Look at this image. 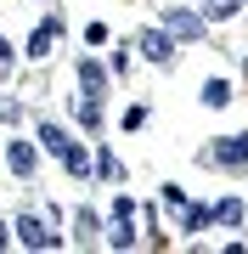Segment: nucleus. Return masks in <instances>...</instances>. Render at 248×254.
I'll return each instance as SVG.
<instances>
[{
  "instance_id": "9",
  "label": "nucleus",
  "mask_w": 248,
  "mask_h": 254,
  "mask_svg": "<svg viewBox=\"0 0 248 254\" xmlns=\"http://www.w3.org/2000/svg\"><path fill=\"white\" fill-rule=\"evenodd\" d=\"M214 226V209L209 203H181V232H203Z\"/></svg>"
},
{
  "instance_id": "8",
  "label": "nucleus",
  "mask_w": 248,
  "mask_h": 254,
  "mask_svg": "<svg viewBox=\"0 0 248 254\" xmlns=\"http://www.w3.org/2000/svg\"><path fill=\"white\" fill-rule=\"evenodd\" d=\"M79 85H85V96H107V73H101V63L85 57V63H79Z\"/></svg>"
},
{
  "instance_id": "16",
  "label": "nucleus",
  "mask_w": 248,
  "mask_h": 254,
  "mask_svg": "<svg viewBox=\"0 0 248 254\" xmlns=\"http://www.w3.org/2000/svg\"><path fill=\"white\" fill-rule=\"evenodd\" d=\"M62 164H68V170H74V175H91V153H85L79 141H68V153H62Z\"/></svg>"
},
{
  "instance_id": "7",
  "label": "nucleus",
  "mask_w": 248,
  "mask_h": 254,
  "mask_svg": "<svg viewBox=\"0 0 248 254\" xmlns=\"http://www.w3.org/2000/svg\"><path fill=\"white\" fill-rule=\"evenodd\" d=\"M56 34H62V17H46V23L34 28V34H28V57H46Z\"/></svg>"
},
{
  "instance_id": "13",
  "label": "nucleus",
  "mask_w": 248,
  "mask_h": 254,
  "mask_svg": "<svg viewBox=\"0 0 248 254\" xmlns=\"http://www.w3.org/2000/svg\"><path fill=\"white\" fill-rule=\"evenodd\" d=\"M74 226H79V243H101V215H96V209H79Z\"/></svg>"
},
{
  "instance_id": "15",
  "label": "nucleus",
  "mask_w": 248,
  "mask_h": 254,
  "mask_svg": "<svg viewBox=\"0 0 248 254\" xmlns=\"http://www.w3.org/2000/svg\"><path fill=\"white\" fill-rule=\"evenodd\" d=\"M226 102H231V85L226 79H209V85H203V108H226Z\"/></svg>"
},
{
  "instance_id": "19",
  "label": "nucleus",
  "mask_w": 248,
  "mask_h": 254,
  "mask_svg": "<svg viewBox=\"0 0 248 254\" xmlns=\"http://www.w3.org/2000/svg\"><path fill=\"white\" fill-rule=\"evenodd\" d=\"M0 249H11V226H6V220H0Z\"/></svg>"
},
{
  "instance_id": "1",
  "label": "nucleus",
  "mask_w": 248,
  "mask_h": 254,
  "mask_svg": "<svg viewBox=\"0 0 248 254\" xmlns=\"http://www.w3.org/2000/svg\"><path fill=\"white\" fill-rule=\"evenodd\" d=\"M11 243H23V249H62L56 209H23V215L11 220Z\"/></svg>"
},
{
  "instance_id": "20",
  "label": "nucleus",
  "mask_w": 248,
  "mask_h": 254,
  "mask_svg": "<svg viewBox=\"0 0 248 254\" xmlns=\"http://www.w3.org/2000/svg\"><path fill=\"white\" fill-rule=\"evenodd\" d=\"M11 63V46H6V40H0V68H6Z\"/></svg>"
},
{
  "instance_id": "11",
  "label": "nucleus",
  "mask_w": 248,
  "mask_h": 254,
  "mask_svg": "<svg viewBox=\"0 0 248 254\" xmlns=\"http://www.w3.org/2000/svg\"><path fill=\"white\" fill-rule=\"evenodd\" d=\"M243 6L248 0H203V23H226V17H237Z\"/></svg>"
},
{
  "instance_id": "6",
  "label": "nucleus",
  "mask_w": 248,
  "mask_h": 254,
  "mask_svg": "<svg viewBox=\"0 0 248 254\" xmlns=\"http://www.w3.org/2000/svg\"><path fill=\"white\" fill-rule=\"evenodd\" d=\"M6 164H11V175H17V181H28V175H34V164H40V153H34V141H6Z\"/></svg>"
},
{
  "instance_id": "18",
  "label": "nucleus",
  "mask_w": 248,
  "mask_h": 254,
  "mask_svg": "<svg viewBox=\"0 0 248 254\" xmlns=\"http://www.w3.org/2000/svg\"><path fill=\"white\" fill-rule=\"evenodd\" d=\"M141 125H147V102H136V108L124 113V130H141Z\"/></svg>"
},
{
  "instance_id": "14",
  "label": "nucleus",
  "mask_w": 248,
  "mask_h": 254,
  "mask_svg": "<svg viewBox=\"0 0 248 254\" xmlns=\"http://www.w3.org/2000/svg\"><path fill=\"white\" fill-rule=\"evenodd\" d=\"M243 198H226V203H214V220H220V226H243Z\"/></svg>"
},
{
  "instance_id": "12",
  "label": "nucleus",
  "mask_w": 248,
  "mask_h": 254,
  "mask_svg": "<svg viewBox=\"0 0 248 254\" xmlns=\"http://www.w3.org/2000/svg\"><path fill=\"white\" fill-rule=\"evenodd\" d=\"M91 175H101V181H124V164H119V158H113V153H107V147H101V153L91 158Z\"/></svg>"
},
{
  "instance_id": "5",
  "label": "nucleus",
  "mask_w": 248,
  "mask_h": 254,
  "mask_svg": "<svg viewBox=\"0 0 248 254\" xmlns=\"http://www.w3.org/2000/svg\"><path fill=\"white\" fill-rule=\"evenodd\" d=\"M141 57L158 63V68H169V63H175V40L164 34V28H147V34H141Z\"/></svg>"
},
{
  "instance_id": "17",
  "label": "nucleus",
  "mask_w": 248,
  "mask_h": 254,
  "mask_svg": "<svg viewBox=\"0 0 248 254\" xmlns=\"http://www.w3.org/2000/svg\"><path fill=\"white\" fill-rule=\"evenodd\" d=\"M23 108H17V96H0V125H17Z\"/></svg>"
},
{
  "instance_id": "3",
  "label": "nucleus",
  "mask_w": 248,
  "mask_h": 254,
  "mask_svg": "<svg viewBox=\"0 0 248 254\" xmlns=\"http://www.w3.org/2000/svg\"><path fill=\"white\" fill-rule=\"evenodd\" d=\"M203 158H209V164H220V170H248V136H220Z\"/></svg>"
},
{
  "instance_id": "10",
  "label": "nucleus",
  "mask_w": 248,
  "mask_h": 254,
  "mask_svg": "<svg viewBox=\"0 0 248 254\" xmlns=\"http://www.w3.org/2000/svg\"><path fill=\"white\" fill-rule=\"evenodd\" d=\"M68 141H74V136H68L62 125H51V119H46V125H40V147H46L51 158H62V153H68Z\"/></svg>"
},
{
  "instance_id": "2",
  "label": "nucleus",
  "mask_w": 248,
  "mask_h": 254,
  "mask_svg": "<svg viewBox=\"0 0 248 254\" xmlns=\"http://www.w3.org/2000/svg\"><path fill=\"white\" fill-rule=\"evenodd\" d=\"M164 34H169V40H203V11L164 6Z\"/></svg>"
},
{
  "instance_id": "4",
  "label": "nucleus",
  "mask_w": 248,
  "mask_h": 254,
  "mask_svg": "<svg viewBox=\"0 0 248 254\" xmlns=\"http://www.w3.org/2000/svg\"><path fill=\"white\" fill-rule=\"evenodd\" d=\"M130 220H136V203H130V198H113V232H107V243H113V249H130V243H136Z\"/></svg>"
}]
</instances>
